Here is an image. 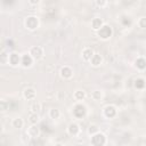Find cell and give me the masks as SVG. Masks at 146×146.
<instances>
[{"instance_id": "obj_1", "label": "cell", "mask_w": 146, "mask_h": 146, "mask_svg": "<svg viewBox=\"0 0 146 146\" xmlns=\"http://www.w3.org/2000/svg\"><path fill=\"white\" fill-rule=\"evenodd\" d=\"M111 34H112V30H111V27L110 26H107V25H104V26H102L99 30H98V35H99V38H102V39H108L110 36H111Z\"/></svg>"}, {"instance_id": "obj_2", "label": "cell", "mask_w": 146, "mask_h": 146, "mask_svg": "<svg viewBox=\"0 0 146 146\" xmlns=\"http://www.w3.org/2000/svg\"><path fill=\"white\" fill-rule=\"evenodd\" d=\"M25 25H26V27L30 29V30H34V29H36L38 25H39L38 18L34 17V16H30V17H27L26 21H25Z\"/></svg>"}, {"instance_id": "obj_3", "label": "cell", "mask_w": 146, "mask_h": 146, "mask_svg": "<svg viewBox=\"0 0 146 146\" xmlns=\"http://www.w3.org/2000/svg\"><path fill=\"white\" fill-rule=\"evenodd\" d=\"M30 55L33 57V59H40L42 56H43V50L41 47L36 46V47H33L30 51Z\"/></svg>"}, {"instance_id": "obj_4", "label": "cell", "mask_w": 146, "mask_h": 146, "mask_svg": "<svg viewBox=\"0 0 146 146\" xmlns=\"http://www.w3.org/2000/svg\"><path fill=\"white\" fill-rule=\"evenodd\" d=\"M26 133H27V136L31 137V138H38L39 135H40V130H39V128H38L35 124H32V125L27 129Z\"/></svg>"}, {"instance_id": "obj_5", "label": "cell", "mask_w": 146, "mask_h": 146, "mask_svg": "<svg viewBox=\"0 0 146 146\" xmlns=\"http://www.w3.org/2000/svg\"><path fill=\"white\" fill-rule=\"evenodd\" d=\"M92 143L95 144V145H100V144H105L106 143V140H105V136L103 135V133H100V132H97V133H95L94 135V137H92Z\"/></svg>"}, {"instance_id": "obj_6", "label": "cell", "mask_w": 146, "mask_h": 146, "mask_svg": "<svg viewBox=\"0 0 146 146\" xmlns=\"http://www.w3.org/2000/svg\"><path fill=\"white\" fill-rule=\"evenodd\" d=\"M19 55L18 54H16V52H13V54H10L9 56H8V62L13 65V66H16V65H18L19 64Z\"/></svg>"}, {"instance_id": "obj_7", "label": "cell", "mask_w": 146, "mask_h": 146, "mask_svg": "<svg viewBox=\"0 0 146 146\" xmlns=\"http://www.w3.org/2000/svg\"><path fill=\"white\" fill-rule=\"evenodd\" d=\"M60 75H62L64 79H70V78H72V75H73V71L71 70V67L64 66V67L60 70Z\"/></svg>"}, {"instance_id": "obj_8", "label": "cell", "mask_w": 146, "mask_h": 146, "mask_svg": "<svg viewBox=\"0 0 146 146\" xmlns=\"http://www.w3.org/2000/svg\"><path fill=\"white\" fill-rule=\"evenodd\" d=\"M67 132L71 135V136H76L79 132H80V128L76 123H71L67 128Z\"/></svg>"}, {"instance_id": "obj_9", "label": "cell", "mask_w": 146, "mask_h": 146, "mask_svg": "<svg viewBox=\"0 0 146 146\" xmlns=\"http://www.w3.org/2000/svg\"><path fill=\"white\" fill-rule=\"evenodd\" d=\"M102 62H103V58H102V56L98 55V54H94V56H92L91 59H90V63H91L92 66H99V65L102 64Z\"/></svg>"}, {"instance_id": "obj_10", "label": "cell", "mask_w": 146, "mask_h": 146, "mask_svg": "<svg viewBox=\"0 0 146 146\" xmlns=\"http://www.w3.org/2000/svg\"><path fill=\"white\" fill-rule=\"evenodd\" d=\"M92 56H94V51L91 48H84L82 50V57L84 60H90Z\"/></svg>"}, {"instance_id": "obj_11", "label": "cell", "mask_w": 146, "mask_h": 146, "mask_svg": "<svg viewBox=\"0 0 146 146\" xmlns=\"http://www.w3.org/2000/svg\"><path fill=\"white\" fill-rule=\"evenodd\" d=\"M91 26H92V29H94L95 31H98V30L103 26V21H102L100 18L96 17V18L92 19V22H91Z\"/></svg>"}, {"instance_id": "obj_12", "label": "cell", "mask_w": 146, "mask_h": 146, "mask_svg": "<svg viewBox=\"0 0 146 146\" xmlns=\"http://www.w3.org/2000/svg\"><path fill=\"white\" fill-rule=\"evenodd\" d=\"M24 97L26 99H34L35 97V90L33 88H27L24 90Z\"/></svg>"}, {"instance_id": "obj_13", "label": "cell", "mask_w": 146, "mask_h": 146, "mask_svg": "<svg viewBox=\"0 0 146 146\" xmlns=\"http://www.w3.org/2000/svg\"><path fill=\"white\" fill-rule=\"evenodd\" d=\"M32 56L31 55H24L23 56V58H22V64H23V66L24 67H27V66H30L31 64H32Z\"/></svg>"}, {"instance_id": "obj_14", "label": "cell", "mask_w": 146, "mask_h": 146, "mask_svg": "<svg viewBox=\"0 0 146 146\" xmlns=\"http://www.w3.org/2000/svg\"><path fill=\"white\" fill-rule=\"evenodd\" d=\"M29 121H30L31 124H36L39 122V115H38V113L31 112V114L29 115Z\"/></svg>"}, {"instance_id": "obj_15", "label": "cell", "mask_w": 146, "mask_h": 146, "mask_svg": "<svg viewBox=\"0 0 146 146\" xmlns=\"http://www.w3.org/2000/svg\"><path fill=\"white\" fill-rule=\"evenodd\" d=\"M90 96H91V98H92L94 100H96V102H98V100H100V99L103 98V94H102V91H99V90H94Z\"/></svg>"}, {"instance_id": "obj_16", "label": "cell", "mask_w": 146, "mask_h": 146, "mask_svg": "<svg viewBox=\"0 0 146 146\" xmlns=\"http://www.w3.org/2000/svg\"><path fill=\"white\" fill-rule=\"evenodd\" d=\"M23 125H24V122H23V120H22L21 117H16V119L13 120V127H14V128L21 129Z\"/></svg>"}, {"instance_id": "obj_17", "label": "cell", "mask_w": 146, "mask_h": 146, "mask_svg": "<svg viewBox=\"0 0 146 146\" xmlns=\"http://www.w3.org/2000/svg\"><path fill=\"white\" fill-rule=\"evenodd\" d=\"M110 112L112 113V114H111V117L114 116L115 113H116L115 107H114V106H106V107H105V115H106L107 117H110Z\"/></svg>"}, {"instance_id": "obj_18", "label": "cell", "mask_w": 146, "mask_h": 146, "mask_svg": "<svg viewBox=\"0 0 146 146\" xmlns=\"http://www.w3.org/2000/svg\"><path fill=\"white\" fill-rule=\"evenodd\" d=\"M31 111L34 112V113H39L41 111V104L39 102H34L32 105H31Z\"/></svg>"}, {"instance_id": "obj_19", "label": "cell", "mask_w": 146, "mask_h": 146, "mask_svg": "<svg viewBox=\"0 0 146 146\" xmlns=\"http://www.w3.org/2000/svg\"><path fill=\"white\" fill-rule=\"evenodd\" d=\"M49 116L51 119H58L60 116V113H59V111L57 108H51L50 112H49Z\"/></svg>"}, {"instance_id": "obj_20", "label": "cell", "mask_w": 146, "mask_h": 146, "mask_svg": "<svg viewBox=\"0 0 146 146\" xmlns=\"http://www.w3.org/2000/svg\"><path fill=\"white\" fill-rule=\"evenodd\" d=\"M84 96H86V94H84V91H82V90H76V91L74 92V98H75L76 100H82V99L84 98Z\"/></svg>"}, {"instance_id": "obj_21", "label": "cell", "mask_w": 146, "mask_h": 146, "mask_svg": "<svg viewBox=\"0 0 146 146\" xmlns=\"http://www.w3.org/2000/svg\"><path fill=\"white\" fill-rule=\"evenodd\" d=\"M88 132H89L90 135H95V133H97V132H99V131H98V128H97L96 125H90L89 129H88Z\"/></svg>"}, {"instance_id": "obj_22", "label": "cell", "mask_w": 146, "mask_h": 146, "mask_svg": "<svg viewBox=\"0 0 146 146\" xmlns=\"http://www.w3.org/2000/svg\"><path fill=\"white\" fill-rule=\"evenodd\" d=\"M138 25L143 29H146V17H140L138 21Z\"/></svg>"}, {"instance_id": "obj_23", "label": "cell", "mask_w": 146, "mask_h": 146, "mask_svg": "<svg viewBox=\"0 0 146 146\" xmlns=\"http://www.w3.org/2000/svg\"><path fill=\"white\" fill-rule=\"evenodd\" d=\"M96 3L99 7H105L107 5V0H96Z\"/></svg>"}, {"instance_id": "obj_24", "label": "cell", "mask_w": 146, "mask_h": 146, "mask_svg": "<svg viewBox=\"0 0 146 146\" xmlns=\"http://www.w3.org/2000/svg\"><path fill=\"white\" fill-rule=\"evenodd\" d=\"M30 2H31L32 5H38V3L40 2V0H30Z\"/></svg>"}]
</instances>
